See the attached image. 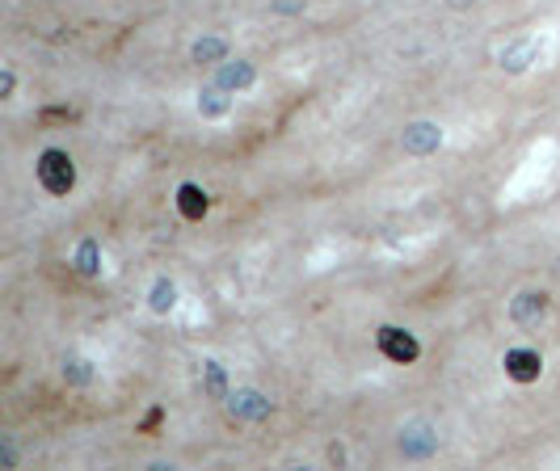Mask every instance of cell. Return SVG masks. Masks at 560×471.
I'll list each match as a JSON object with an SVG mask.
<instances>
[{"label": "cell", "instance_id": "obj_1", "mask_svg": "<svg viewBox=\"0 0 560 471\" xmlns=\"http://www.w3.org/2000/svg\"><path fill=\"white\" fill-rule=\"evenodd\" d=\"M34 168H38V181H43L47 195H68L77 186V165H72V156L63 148H47Z\"/></svg>", "mask_w": 560, "mask_h": 471}, {"label": "cell", "instance_id": "obj_2", "mask_svg": "<svg viewBox=\"0 0 560 471\" xmlns=\"http://www.w3.org/2000/svg\"><path fill=\"white\" fill-rule=\"evenodd\" d=\"M375 341H380V354L384 358H393V362H400V366H409V362H418V354H421V345L413 341V333H405V329H380L375 333Z\"/></svg>", "mask_w": 560, "mask_h": 471}, {"label": "cell", "instance_id": "obj_3", "mask_svg": "<svg viewBox=\"0 0 560 471\" xmlns=\"http://www.w3.org/2000/svg\"><path fill=\"white\" fill-rule=\"evenodd\" d=\"M434 450H439V434L425 421H413L409 429H400V455L405 459H430Z\"/></svg>", "mask_w": 560, "mask_h": 471}, {"label": "cell", "instance_id": "obj_4", "mask_svg": "<svg viewBox=\"0 0 560 471\" xmlns=\"http://www.w3.org/2000/svg\"><path fill=\"white\" fill-rule=\"evenodd\" d=\"M405 152L409 156H430V152H439V143H443V131L434 127V122H413V127H405Z\"/></svg>", "mask_w": 560, "mask_h": 471}, {"label": "cell", "instance_id": "obj_5", "mask_svg": "<svg viewBox=\"0 0 560 471\" xmlns=\"http://www.w3.org/2000/svg\"><path fill=\"white\" fill-rule=\"evenodd\" d=\"M544 311H548V295H544V291H523V295H514V304H510L514 325H539Z\"/></svg>", "mask_w": 560, "mask_h": 471}, {"label": "cell", "instance_id": "obj_6", "mask_svg": "<svg viewBox=\"0 0 560 471\" xmlns=\"http://www.w3.org/2000/svg\"><path fill=\"white\" fill-rule=\"evenodd\" d=\"M502 366H505V375H510L514 384H535V379H539V370H544L535 350H510Z\"/></svg>", "mask_w": 560, "mask_h": 471}, {"label": "cell", "instance_id": "obj_7", "mask_svg": "<svg viewBox=\"0 0 560 471\" xmlns=\"http://www.w3.org/2000/svg\"><path fill=\"white\" fill-rule=\"evenodd\" d=\"M228 409H232V416H245V421H266V416L275 413V404L261 391H236L228 400Z\"/></svg>", "mask_w": 560, "mask_h": 471}, {"label": "cell", "instance_id": "obj_8", "mask_svg": "<svg viewBox=\"0 0 560 471\" xmlns=\"http://www.w3.org/2000/svg\"><path fill=\"white\" fill-rule=\"evenodd\" d=\"M207 207H211V202H207V195H202L198 186H190V181L177 190V211H182V220H190V223L202 220V215H207Z\"/></svg>", "mask_w": 560, "mask_h": 471}, {"label": "cell", "instance_id": "obj_9", "mask_svg": "<svg viewBox=\"0 0 560 471\" xmlns=\"http://www.w3.org/2000/svg\"><path fill=\"white\" fill-rule=\"evenodd\" d=\"M220 84L224 89H245V84H253V68L249 63H228L224 72H220Z\"/></svg>", "mask_w": 560, "mask_h": 471}, {"label": "cell", "instance_id": "obj_10", "mask_svg": "<svg viewBox=\"0 0 560 471\" xmlns=\"http://www.w3.org/2000/svg\"><path fill=\"white\" fill-rule=\"evenodd\" d=\"M195 59L198 63H211V59H224V43L220 38H202L195 47Z\"/></svg>", "mask_w": 560, "mask_h": 471}, {"label": "cell", "instance_id": "obj_11", "mask_svg": "<svg viewBox=\"0 0 560 471\" xmlns=\"http://www.w3.org/2000/svg\"><path fill=\"white\" fill-rule=\"evenodd\" d=\"M202 370H207V391H211V396H215V400H224V388H228L224 370H220V366H215V362H207V366H202Z\"/></svg>", "mask_w": 560, "mask_h": 471}, {"label": "cell", "instance_id": "obj_12", "mask_svg": "<svg viewBox=\"0 0 560 471\" xmlns=\"http://www.w3.org/2000/svg\"><path fill=\"white\" fill-rule=\"evenodd\" d=\"M77 270L81 274H97V245L93 240H84L81 252H77Z\"/></svg>", "mask_w": 560, "mask_h": 471}, {"label": "cell", "instance_id": "obj_13", "mask_svg": "<svg viewBox=\"0 0 560 471\" xmlns=\"http://www.w3.org/2000/svg\"><path fill=\"white\" fill-rule=\"evenodd\" d=\"M173 295H177L173 282H156V286H152V307H156V311H168V307H173Z\"/></svg>", "mask_w": 560, "mask_h": 471}, {"label": "cell", "instance_id": "obj_14", "mask_svg": "<svg viewBox=\"0 0 560 471\" xmlns=\"http://www.w3.org/2000/svg\"><path fill=\"white\" fill-rule=\"evenodd\" d=\"M72 379H77V384H84V379H89V370H84V362H72Z\"/></svg>", "mask_w": 560, "mask_h": 471}, {"label": "cell", "instance_id": "obj_15", "mask_svg": "<svg viewBox=\"0 0 560 471\" xmlns=\"http://www.w3.org/2000/svg\"><path fill=\"white\" fill-rule=\"evenodd\" d=\"M451 4H468V0H451Z\"/></svg>", "mask_w": 560, "mask_h": 471}, {"label": "cell", "instance_id": "obj_16", "mask_svg": "<svg viewBox=\"0 0 560 471\" xmlns=\"http://www.w3.org/2000/svg\"><path fill=\"white\" fill-rule=\"evenodd\" d=\"M557 274H560V261H557Z\"/></svg>", "mask_w": 560, "mask_h": 471}]
</instances>
